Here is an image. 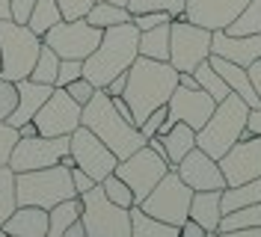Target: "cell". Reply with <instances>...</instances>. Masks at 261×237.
Here are the masks:
<instances>
[{
    "label": "cell",
    "instance_id": "50",
    "mask_svg": "<svg viewBox=\"0 0 261 237\" xmlns=\"http://www.w3.org/2000/svg\"><path fill=\"white\" fill-rule=\"evenodd\" d=\"M220 237H261V225H258V228H234V231H220Z\"/></svg>",
    "mask_w": 261,
    "mask_h": 237
},
{
    "label": "cell",
    "instance_id": "53",
    "mask_svg": "<svg viewBox=\"0 0 261 237\" xmlns=\"http://www.w3.org/2000/svg\"><path fill=\"white\" fill-rule=\"evenodd\" d=\"M65 237H86V228H83V220H74L68 228H65Z\"/></svg>",
    "mask_w": 261,
    "mask_h": 237
},
{
    "label": "cell",
    "instance_id": "34",
    "mask_svg": "<svg viewBox=\"0 0 261 237\" xmlns=\"http://www.w3.org/2000/svg\"><path fill=\"white\" fill-rule=\"evenodd\" d=\"M261 225V205L238 207L231 214H223L220 220V231H234V228H258Z\"/></svg>",
    "mask_w": 261,
    "mask_h": 237
},
{
    "label": "cell",
    "instance_id": "12",
    "mask_svg": "<svg viewBox=\"0 0 261 237\" xmlns=\"http://www.w3.org/2000/svg\"><path fill=\"white\" fill-rule=\"evenodd\" d=\"M68 140L71 137H21L12 148V157H9V166L12 172H33V169H48V166H57L63 154H68Z\"/></svg>",
    "mask_w": 261,
    "mask_h": 237
},
{
    "label": "cell",
    "instance_id": "29",
    "mask_svg": "<svg viewBox=\"0 0 261 237\" xmlns=\"http://www.w3.org/2000/svg\"><path fill=\"white\" fill-rule=\"evenodd\" d=\"M196 80H199V89H205L208 95H214V101L220 104V101H226L228 95H231V89H228V83L223 80V74L217 71L211 65V60H205V63H199L193 68Z\"/></svg>",
    "mask_w": 261,
    "mask_h": 237
},
{
    "label": "cell",
    "instance_id": "8",
    "mask_svg": "<svg viewBox=\"0 0 261 237\" xmlns=\"http://www.w3.org/2000/svg\"><path fill=\"white\" fill-rule=\"evenodd\" d=\"M193 193L196 190L187 187L175 169H169L158 181V187L140 202V207L146 210L148 217H154V220H163V222H169V225H181V222L190 217Z\"/></svg>",
    "mask_w": 261,
    "mask_h": 237
},
{
    "label": "cell",
    "instance_id": "32",
    "mask_svg": "<svg viewBox=\"0 0 261 237\" xmlns=\"http://www.w3.org/2000/svg\"><path fill=\"white\" fill-rule=\"evenodd\" d=\"M15 207H18L15 172H12V166H0V228L15 214Z\"/></svg>",
    "mask_w": 261,
    "mask_h": 237
},
{
    "label": "cell",
    "instance_id": "55",
    "mask_svg": "<svg viewBox=\"0 0 261 237\" xmlns=\"http://www.w3.org/2000/svg\"><path fill=\"white\" fill-rule=\"evenodd\" d=\"M12 18V0H0V21Z\"/></svg>",
    "mask_w": 261,
    "mask_h": 237
},
{
    "label": "cell",
    "instance_id": "39",
    "mask_svg": "<svg viewBox=\"0 0 261 237\" xmlns=\"http://www.w3.org/2000/svg\"><path fill=\"white\" fill-rule=\"evenodd\" d=\"M57 3H60V12H63L65 21H77V18H86V12L98 0H57Z\"/></svg>",
    "mask_w": 261,
    "mask_h": 237
},
{
    "label": "cell",
    "instance_id": "54",
    "mask_svg": "<svg viewBox=\"0 0 261 237\" xmlns=\"http://www.w3.org/2000/svg\"><path fill=\"white\" fill-rule=\"evenodd\" d=\"M18 134H21V137H36V134H39V127H36V122H27V125L18 127Z\"/></svg>",
    "mask_w": 261,
    "mask_h": 237
},
{
    "label": "cell",
    "instance_id": "40",
    "mask_svg": "<svg viewBox=\"0 0 261 237\" xmlns=\"http://www.w3.org/2000/svg\"><path fill=\"white\" fill-rule=\"evenodd\" d=\"M134 21V27L143 33V30H151V27H161V24H169V21H175V18L169 15V12H140V15H130Z\"/></svg>",
    "mask_w": 261,
    "mask_h": 237
},
{
    "label": "cell",
    "instance_id": "19",
    "mask_svg": "<svg viewBox=\"0 0 261 237\" xmlns=\"http://www.w3.org/2000/svg\"><path fill=\"white\" fill-rule=\"evenodd\" d=\"M211 54L214 57H223L228 63H238L244 68H249L255 60H261V33L258 36H231L226 30H214Z\"/></svg>",
    "mask_w": 261,
    "mask_h": 237
},
{
    "label": "cell",
    "instance_id": "3",
    "mask_svg": "<svg viewBox=\"0 0 261 237\" xmlns=\"http://www.w3.org/2000/svg\"><path fill=\"white\" fill-rule=\"evenodd\" d=\"M81 125L89 127L119 160L130 157L134 151H140L148 142L146 137H143V130L134 125V122H128V119L113 107V98L107 95V89H95L92 101L83 104Z\"/></svg>",
    "mask_w": 261,
    "mask_h": 237
},
{
    "label": "cell",
    "instance_id": "4",
    "mask_svg": "<svg viewBox=\"0 0 261 237\" xmlns=\"http://www.w3.org/2000/svg\"><path fill=\"white\" fill-rule=\"evenodd\" d=\"M249 119V104H246L241 95H228L226 101L217 104V110L211 113V119L205 122L202 130H196V145L202 151H208L214 160H220L234 142L241 140Z\"/></svg>",
    "mask_w": 261,
    "mask_h": 237
},
{
    "label": "cell",
    "instance_id": "9",
    "mask_svg": "<svg viewBox=\"0 0 261 237\" xmlns=\"http://www.w3.org/2000/svg\"><path fill=\"white\" fill-rule=\"evenodd\" d=\"M211 30L190 24L187 18H175L169 24V63L178 71H193L199 63L211 57Z\"/></svg>",
    "mask_w": 261,
    "mask_h": 237
},
{
    "label": "cell",
    "instance_id": "38",
    "mask_svg": "<svg viewBox=\"0 0 261 237\" xmlns=\"http://www.w3.org/2000/svg\"><path fill=\"white\" fill-rule=\"evenodd\" d=\"M18 140H21L18 127H12L9 122H0V166H9V157H12V148Z\"/></svg>",
    "mask_w": 261,
    "mask_h": 237
},
{
    "label": "cell",
    "instance_id": "13",
    "mask_svg": "<svg viewBox=\"0 0 261 237\" xmlns=\"http://www.w3.org/2000/svg\"><path fill=\"white\" fill-rule=\"evenodd\" d=\"M83 107L65 92V86H54L50 98L42 104V110L36 113V127L42 137H71L81 127Z\"/></svg>",
    "mask_w": 261,
    "mask_h": 237
},
{
    "label": "cell",
    "instance_id": "2",
    "mask_svg": "<svg viewBox=\"0 0 261 237\" xmlns=\"http://www.w3.org/2000/svg\"><path fill=\"white\" fill-rule=\"evenodd\" d=\"M137 57H140V30L134 27V21L107 27L101 36V45L83 60V77L95 89H107L113 77L128 74Z\"/></svg>",
    "mask_w": 261,
    "mask_h": 237
},
{
    "label": "cell",
    "instance_id": "52",
    "mask_svg": "<svg viewBox=\"0 0 261 237\" xmlns=\"http://www.w3.org/2000/svg\"><path fill=\"white\" fill-rule=\"evenodd\" d=\"M178 86H187V89H199V80H196L193 71H178Z\"/></svg>",
    "mask_w": 261,
    "mask_h": 237
},
{
    "label": "cell",
    "instance_id": "43",
    "mask_svg": "<svg viewBox=\"0 0 261 237\" xmlns=\"http://www.w3.org/2000/svg\"><path fill=\"white\" fill-rule=\"evenodd\" d=\"M166 116H169V110H166V107H158V110H151L146 116V122H143V125H140V130H143V137H154V134H158V130H161V125H163V119H166Z\"/></svg>",
    "mask_w": 261,
    "mask_h": 237
},
{
    "label": "cell",
    "instance_id": "36",
    "mask_svg": "<svg viewBox=\"0 0 261 237\" xmlns=\"http://www.w3.org/2000/svg\"><path fill=\"white\" fill-rule=\"evenodd\" d=\"M101 190H104V196L110 199V202H116L119 207H134L137 202H134V193H130V187L119 178V175H107L104 181H101Z\"/></svg>",
    "mask_w": 261,
    "mask_h": 237
},
{
    "label": "cell",
    "instance_id": "31",
    "mask_svg": "<svg viewBox=\"0 0 261 237\" xmlns=\"http://www.w3.org/2000/svg\"><path fill=\"white\" fill-rule=\"evenodd\" d=\"M226 33H231V36H258L261 33V0H249L241 9V15L226 27Z\"/></svg>",
    "mask_w": 261,
    "mask_h": 237
},
{
    "label": "cell",
    "instance_id": "10",
    "mask_svg": "<svg viewBox=\"0 0 261 237\" xmlns=\"http://www.w3.org/2000/svg\"><path fill=\"white\" fill-rule=\"evenodd\" d=\"M101 36H104V30L92 27L86 18H77V21H60V24H54L42 36V42L60 60H86L101 45Z\"/></svg>",
    "mask_w": 261,
    "mask_h": 237
},
{
    "label": "cell",
    "instance_id": "28",
    "mask_svg": "<svg viewBox=\"0 0 261 237\" xmlns=\"http://www.w3.org/2000/svg\"><path fill=\"white\" fill-rule=\"evenodd\" d=\"M86 21L98 27V30H107V27H116V24H128L130 12L128 6H116V3H107V0H98L95 6L86 12Z\"/></svg>",
    "mask_w": 261,
    "mask_h": 237
},
{
    "label": "cell",
    "instance_id": "17",
    "mask_svg": "<svg viewBox=\"0 0 261 237\" xmlns=\"http://www.w3.org/2000/svg\"><path fill=\"white\" fill-rule=\"evenodd\" d=\"M249 0H187L184 18L205 30H226Z\"/></svg>",
    "mask_w": 261,
    "mask_h": 237
},
{
    "label": "cell",
    "instance_id": "21",
    "mask_svg": "<svg viewBox=\"0 0 261 237\" xmlns=\"http://www.w3.org/2000/svg\"><path fill=\"white\" fill-rule=\"evenodd\" d=\"M50 214L36 205H18L15 214L3 222V231L12 237H45L48 234Z\"/></svg>",
    "mask_w": 261,
    "mask_h": 237
},
{
    "label": "cell",
    "instance_id": "42",
    "mask_svg": "<svg viewBox=\"0 0 261 237\" xmlns=\"http://www.w3.org/2000/svg\"><path fill=\"white\" fill-rule=\"evenodd\" d=\"M65 92L71 95V98H74V101H77V104H89V101H92V95H95V86H92V83H89V80L86 77H77V80H71V83H68V86H65Z\"/></svg>",
    "mask_w": 261,
    "mask_h": 237
},
{
    "label": "cell",
    "instance_id": "16",
    "mask_svg": "<svg viewBox=\"0 0 261 237\" xmlns=\"http://www.w3.org/2000/svg\"><path fill=\"white\" fill-rule=\"evenodd\" d=\"M169 119L184 122L193 130H202L205 122L211 119V113L217 110V101L214 95H208L205 89H187V86H175V92L169 95Z\"/></svg>",
    "mask_w": 261,
    "mask_h": 237
},
{
    "label": "cell",
    "instance_id": "44",
    "mask_svg": "<svg viewBox=\"0 0 261 237\" xmlns=\"http://www.w3.org/2000/svg\"><path fill=\"white\" fill-rule=\"evenodd\" d=\"M71 184H74V190H77V196H83V193H89L92 187H98L95 178H92V175H86L77 163L71 166Z\"/></svg>",
    "mask_w": 261,
    "mask_h": 237
},
{
    "label": "cell",
    "instance_id": "46",
    "mask_svg": "<svg viewBox=\"0 0 261 237\" xmlns=\"http://www.w3.org/2000/svg\"><path fill=\"white\" fill-rule=\"evenodd\" d=\"M249 137H261V107L249 110V119H246V127L241 134V140H249Z\"/></svg>",
    "mask_w": 261,
    "mask_h": 237
},
{
    "label": "cell",
    "instance_id": "11",
    "mask_svg": "<svg viewBox=\"0 0 261 237\" xmlns=\"http://www.w3.org/2000/svg\"><path fill=\"white\" fill-rule=\"evenodd\" d=\"M169 169H172V166H169V160L158 157L148 145H143V148H140V151H134L130 157L119 160L116 175H119V178H122V181L130 187V193H134V202L140 205L148 193L158 187V181H161Z\"/></svg>",
    "mask_w": 261,
    "mask_h": 237
},
{
    "label": "cell",
    "instance_id": "49",
    "mask_svg": "<svg viewBox=\"0 0 261 237\" xmlns=\"http://www.w3.org/2000/svg\"><path fill=\"white\" fill-rule=\"evenodd\" d=\"M146 145L151 148V151H154V154H158V157L169 160V157H166V145H163V140L158 137V134H154V137H148V142H146ZM169 166H172V163H169Z\"/></svg>",
    "mask_w": 261,
    "mask_h": 237
},
{
    "label": "cell",
    "instance_id": "20",
    "mask_svg": "<svg viewBox=\"0 0 261 237\" xmlns=\"http://www.w3.org/2000/svg\"><path fill=\"white\" fill-rule=\"evenodd\" d=\"M15 86H18V107L12 110V116H9L6 122H9L12 127H21V125H27V122L36 119V113L42 110V104L50 98L54 86L36 83V80H30V77L18 80Z\"/></svg>",
    "mask_w": 261,
    "mask_h": 237
},
{
    "label": "cell",
    "instance_id": "33",
    "mask_svg": "<svg viewBox=\"0 0 261 237\" xmlns=\"http://www.w3.org/2000/svg\"><path fill=\"white\" fill-rule=\"evenodd\" d=\"M57 74H60V57L48 45H42L39 60H36V65H33V71H30V80L45 83V86H54L57 83Z\"/></svg>",
    "mask_w": 261,
    "mask_h": 237
},
{
    "label": "cell",
    "instance_id": "35",
    "mask_svg": "<svg viewBox=\"0 0 261 237\" xmlns=\"http://www.w3.org/2000/svg\"><path fill=\"white\" fill-rule=\"evenodd\" d=\"M184 6H187V0H128L130 15H140V12H169L172 18H184Z\"/></svg>",
    "mask_w": 261,
    "mask_h": 237
},
{
    "label": "cell",
    "instance_id": "41",
    "mask_svg": "<svg viewBox=\"0 0 261 237\" xmlns=\"http://www.w3.org/2000/svg\"><path fill=\"white\" fill-rule=\"evenodd\" d=\"M77 77H83V60H60V74L54 86H68Z\"/></svg>",
    "mask_w": 261,
    "mask_h": 237
},
{
    "label": "cell",
    "instance_id": "26",
    "mask_svg": "<svg viewBox=\"0 0 261 237\" xmlns=\"http://www.w3.org/2000/svg\"><path fill=\"white\" fill-rule=\"evenodd\" d=\"M220 202H223V214H231V210H238V207L261 205V178L244 181V184H238V187H226Z\"/></svg>",
    "mask_w": 261,
    "mask_h": 237
},
{
    "label": "cell",
    "instance_id": "14",
    "mask_svg": "<svg viewBox=\"0 0 261 237\" xmlns=\"http://www.w3.org/2000/svg\"><path fill=\"white\" fill-rule=\"evenodd\" d=\"M68 154L74 157V163L81 166L83 172L95 178V184H101L107 175H113L116 166H119V157H116L113 151L98 140L86 125H81L71 134V140H68Z\"/></svg>",
    "mask_w": 261,
    "mask_h": 237
},
{
    "label": "cell",
    "instance_id": "57",
    "mask_svg": "<svg viewBox=\"0 0 261 237\" xmlns=\"http://www.w3.org/2000/svg\"><path fill=\"white\" fill-rule=\"evenodd\" d=\"M208 237H220V231H208Z\"/></svg>",
    "mask_w": 261,
    "mask_h": 237
},
{
    "label": "cell",
    "instance_id": "5",
    "mask_svg": "<svg viewBox=\"0 0 261 237\" xmlns=\"http://www.w3.org/2000/svg\"><path fill=\"white\" fill-rule=\"evenodd\" d=\"M42 45H45L42 36H36L27 24H15L12 18H3L0 21V77L12 83L30 77Z\"/></svg>",
    "mask_w": 261,
    "mask_h": 237
},
{
    "label": "cell",
    "instance_id": "27",
    "mask_svg": "<svg viewBox=\"0 0 261 237\" xmlns=\"http://www.w3.org/2000/svg\"><path fill=\"white\" fill-rule=\"evenodd\" d=\"M169 24H161V27H151V30L140 33V57L169 63Z\"/></svg>",
    "mask_w": 261,
    "mask_h": 237
},
{
    "label": "cell",
    "instance_id": "18",
    "mask_svg": "<svg viewBox=\"0 0 261 237\" xmlns=\"http://www.w3.org/2000/svg\"><path fill=\"white\" fill-rule=\"evenodd\" d=\"M175 172L181 175V181L187 187L193 190H226V178H223L220 163L208 151H202L199 145L175 166Z\"/></svg>",
    "mask_w": 261,
    "mask_h": 237
},
{
    "label": "cell",
    "instance_id": "6",
    "mask_svg": "<svg viewBox=\"0 0 261 237\" xmlns=\"http://www.w3.org/2000/svg\"><path fill=\"white\" fill-rule=\"evenodd\" d=\"M15 187H18V205H36L45 207V210L77 196V190L71 184V169L63 166V163L48 166V169L18 172Z\"/></svg>",
    "mask_w": 261,
    "mask_h": 237
},
{
    "label": "cell",
    "instance_id": "23",
    "mask_svg": "<svg viewBox=\"0 0 261 237\" xmlns=\"http://www.w3.org/2000/svg\"><path fill=\"white\" fill-rule=\"evenodd\" d=\"M223 190H196L190 202V220H196L205 231H220L223 220Z\"/></svg>",
    "mask_w": 261,
    "mask_h": 237
},
{
    "label": "cell",
    "instance_id": "22",
    "mask_svg": "<svg viewBox=\"0 0 261 237\" xmlns=\"http://www.w3.org/2000/svg\"><path fill=\"white\" fill-rule=\"evenodd\" d=\"M211 60V65L223 74V80L228 83V89L234 95H241L246 104H249V110H255V107H261L258 101V92H255V86H252V77H249V68H244V65L238 63H228V60H223V57H208Z\"/></svg>",
    "mask_w": 261,
    "mask_h": 237
},
{
    "label": "cell",
    "instance_id": "1",
    "mask_svg": "<svg viewBox=\"0 0 261 237\" xmlns=\"http://www.w3.org/2000/svg\"><path fill=\"white\" fill-rule=\"evenodd\" d=\"M175 86H178V68H172V63L137 57L134 65L128 68V86H125V95H122L130 104L134 125L140 127L151 110L166 107Z\"/></svg>",
    "mask_w": 261,
    "mask_h": 237
},
{
    "label": "cell",
    "instance_id": "45",
    "mask_svg": "<svg viewBox=\"0 0 261 237\" xmlns=\"http://www.w3.org/2000/svg\"><path fill=\"white\" fill-rule=\"evenodd\" d=\"M36 9V0H12V21L15 24H27Z\"/></svg>",
    "mask_w": 261,
    "mask_h": 237
},
{
    "label": "cell",
    "instance_id": "56",
    "mask_svg": "<svg viewBox=\"0 0 261 237\" xmlns=\"http://www.w3.org/2000/svg\"><path fill=\"white\" fill-rule=\"evenodd\" d=\"M107 3H116V6H128V0H107Z\"/></svg>",
    "mask_w": 261,
    "mask_h": 237
},
{
    "label": "cell",
    "instance_id": "58",
    "mask_svg": "<svg viewBox=\"0 0 261 237\" xmlns=\"http://www.w3.org/2000/svg\"><path fill=\"white\" fill-rule=\"evenodd\" d=\"M0 237H12V234H6V231H3V228H0Z\"/></svg>",
    "mask_w": 261,
    "mask_h": 237
},
{
    "label": "cell",
    "instance_id": "47",
    "mask_svg": "<svg viewBox=\"0 0 261 237\" xmlns=\"http://www.w3.org/2000/svg\"><path fill=\"white\" fill-rule=\"evenodd\" d=\"M178 237H208V231H205V228H202L196 220H190V217H187V220L178 225Z\"/></svg>",
    "mask_w": 261,
    "mask_h": 237
},
{
    "label": "cell",
    "instance_id": "7",
    "mask_svg": "<svg viewBox=\"0 0 261 237\" xmlns=\"http://www.w3.org/2000/svg\"><path fill=\"white\" fill-rule=\"evenodd\" d=\"M86 237H130V207H119L104 196L101 184L81 196Z\"/></svg>",
    "mask_w": 261,
    "mask_h": 237
},
{
    "label": "cell",
    "instance_id": "30",
    "mask_svg": "<svg viewBox=\"0 0 261 237\" xmlns=\"http://www.w3.org/2000/svg\"><path fill=\"white\" fill-rule=\"evenodd\" d=\"M60 21H65V18H63V12H60V3H57V0H36V9H33L27 27H30L36 36H45V33H48L54 24H60Z\"/></svg>",
    "mask_w": 261,
    "mask_h": 237
},
{
    "label": "cell",
    "instance_id": "51",
    "mask_svg": "<svg viewBox=\"0 0 261 237\" xmlns=\"http://www.w3.org/2000/svg\"><path fill=\"white\" fill-rule=\"evenodd\" d=\"M249 77H252V86H255V92H258V101H261V60L249 65Z\"/></svg>",
    "mask_w": 261,
    "mask_h": 237
},
{
    "label": "cell",
    "instance_id": "15",
    "mask_svg": "<svg viewBox=\"0 0 261 237\" xmlns=\"http://www.w3.org/2000/svg\"><path fill=\"white\" fill-rule=\"evenodd\" d=\"M217 163H220V169H223L226 187H238V184H244V181L261 178V137L238 140Z\"/></svg>",
    "mask_w": 261,
    "mask_h": 237
},
{
    "label": "cell",
    "instance_id": "37",
    "mask_svg": "<svg viewBox=\"0 0 261 237\" xmlns=\"http://www.w3.org/2000/svg\"><path fill=\"white\" fill-rule=\"evenodd\" d=\"M15 107H18V86L12 80L0 77V122H6Z\"/></svg>",
    "mask_w": 261,
    "mask_h": 237
},
{
    "label": "cell",
    "instance_id": "24",
    "mask_svg": "<svg viewBox=\"0 0 261 237\" xmlns=\"http://www.w3.org/2000/svg\"><path fill=\"white\" fill-rule=\"evenodd\" d=\"M161 140H163V145H166V157H169L172 169H175L181 160L196 148V130L190 125H184V122H175L172 130H169V134H163Z\"/></svg>",
    "mask_w": 261,
    "mask_h": 237
},
{
    "label": "cell",
    "instance_id": "25",
    "mask_svg": "<svg viewBox=\"0 0 261 237\" xmlns=\"http://www.w3.org/2000/svg\"><path fill=\"white\" fill-rule=\"evenodd\" d=\"M130 237H178V225L148 217L140 205L130 207Z\"/></svg>",
    "mask_w": 261,
    "mask_h": 237
},
{
    "label": "cell",
    "instance_id": "48",
    "mask_svg": "<svg viewBox=\"0 0 261 237\" xmlns=\"http://www.w3.org/2000/svg\"><path fill=\"white\" fill-rule=\"evenodd\" d=\"M125 86H128V74H119L107 83V95H125Z\"/></svg>",
    "mask_w": 261,
    "mask_h": 237
}]
</instances>
